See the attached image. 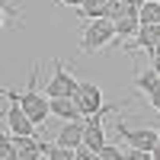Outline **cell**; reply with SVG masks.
Masks as SVG:
<instances>
[{
	"mask_svg": "<svg viewBox=\"0 0 160 160\" xmlns=\"http://www.w3.org/2000/svg\"><path fill=\"white\" fill-rule=\"evenodd\" d=\"M148 96H151V106H154V109L160 112V87H157L154 93H148Z\"/></svg>",
	"mask_w": 160,
	"mask_h": 160,
	"instance_id": "obj_20",
	"label": "cell"
},
{
	"mask_svg": "<svg viewBox=\"0 0 160 160\" xmlns=\"http://www.w3.org/2000/svg\"><path fill=\"white\" fill-rule=\"evenodd\" d=\"M3 96L13 102L10 109H7V115H3V125L13 131V135H32V131H35V122L29 118V112L22 109L19 96H16V93H10V90H3Z\"/></svg>",
	"mask_w": 160,
	"mask_h": 160,
	"instance_id": "obj_2",
	"label": "cell"
},
{
	"mask_svg": "<svg viewBox=\"0 0 160 160\" xmlns=\"http://www.w3.org/2000/svg\"><path fill=\"white\" fill-rule=\"evenodd\" d=\"M154 55H160V38H157V45H154Z\"/></svg>",
	"mask_w": 160,
	"mask_h": 160,
	"instance_id": "obj_25",
	"label": "cell"
},
{
	"mask_svg": "<svg viewBox=\"0 0 160 160\" xmlns=\"http://www.w3.org/2000/svg\"><path fill=\"white\" fill-rule=\"evenodd\" d=\"M115 35V22L109 16H96V19H87V29H83V38H80V48L83 51H96L102 48L109 38Z\"/></svg>",
	"mask_w": 160,
	"mask_h": 160,
	"instance_id": "obj_1",
	"label": "cell"
},
{
	"mask_svg": "<svg viewBox=\"0 0 160 160\" xmlns=\"http://www.w3.org/2000/svg\"><path fill=\"white\" fill-rule=\"evenodd\" d=\"M106 112V109H102ZM102 112H96V115H90V122H87V128H83V144H90L93 151H99L102 144H106V135H102Z\"/></svg>",
	"mask_w": 160,
	"mask_h": 160,
	"instance_id": "obj_10",
	"label": "cell"
},
{
	"mask_svg": "<svg viewBox=\"0 0 160 160\" xmlns=\"http://www.w3.org/2000/svg\"><path fill=\"white\" fill-rule=\"evenodd\" d=\"M138 19H141V26H157L160 22V3L157 0H144L138 10Z\"/></svg>",
	"mask_w": 160,
	"mask_h": 160,
	"instance_id": "obj_15",
	"label": "cell"
},
{
	"mask_svg": "<svg viewBox=\"0 0 160 160\" xmlns=\"http://www.w3.org/2000/svg\"><path fill=\"white\" fill-rule=\"evenodd\" d=\"M42 157H48V160H71L74 157V148H64V144H42Z\"/></svg>",
	"mask_w": 160,
	"mask_h": 160,
	"instance_id": "obj_16",
	"label": "cell"
},
{
	"mask_svg": "<svg viewBox=\"0 0 160 160\" xmlns=\"http://www.w3.org/2000/svg\"><path fill=\"white\" fill-rule=\"evenodd\" d=\"M115 125H118V131L125 135V141L131 144V148H141V151H151V154H154V144H157V135H160V131H151V128L131 131V128H125L122 122H115Z\"/></svg>",
	"mask_w": 160,
	"mask_h": 160,
	"instance_id": "obj_6",
	"label": "cell"
},
{
	"mask_svg": "<svg viewBox=\"0 0 160 160\" xmlns=\"http://www.w3.org/2000/svg\"><path fill=\"white\" fill-rule=\"evenodd\" d=\"M96 157H99V160H122L125 151H122V148H112V144H102V148L96 151Z\"/></svg>",
	"mask_w": 160,
	"mask_h": 160,
	"instance_id": "obj_18",
	"label": "cell"
},
{
	"mask_svg": "<svg viewBox=\"0 0 160 160\" xmlns=\"http://www.w3.org/2000/svg\"><path fill=\"white\" fill-rule=\"evenodd\" d=\"M138 29H141L138 13H125L122 19H115V35H122V38H128V35H138Z\"/></svg>",
	"mask_w": 160,
	"mask_h": 160,
	"instance_id": "obj_12",
	"label": "cell"
},
{
	"mask_svg": "<svg viewBox=\"0 0 160 160\" xmlns=\"http://www.w3.org/2000/svg\"><path fill=\"white\" fill-rule=\"evenodd\" d=\"M154 160H160V135H157V144H154Z\"/></svg>",
	"mask_w": 160,
	"mask_h": 160,
	"instance_id": "obj_23",
	"label": "cell"
},
{
	"mask_svg": "<svg viewBox=\"0 0 160 160\" xmlns=\"http://www.w3.org/2000/svg\"><path fill=\"white\" fill-rule=\"evenodd\" d=\"M135 87L144 90V93H154V90L160 87V77H157V71H154V64H151V68H141V71L135 74Z\"/></svg>",
	"mask_w": 160,
	"mask_h": 160,
	"instance_id": "obj_11",
	"label": "cell"
},
{
	"mask_svg": "<svg viewBox=\"0 0 160 160\" xmlns=\"http://www.w3.org/2000/svg\"><path fill=\"white\" fill-rule=\"evenodd\" d=\"M125 13H138V7H131L128 0H109V7H106V16H109L112 22H115V19H122Z\"/></svg>",
	"mask_w": 160,
	"mask_h": 160,
	"instance_id": "obj_17",
	"label": "cell"
},
{
	"mask_svg": "<svg viewBox=\"0 0 160 160\" xmlns=\"http://www.w3.org/2000/svg\"><path fill=\"white\" fill-rule=\"evenodd\" d=\"M13 148H16V160H38L42 157V141L32 135H13Z\"/></svg>",
	"mask_w": 160,
	"mask_h": 160,
	"instance_id": "obj_7",
	"label": "cell"
},
{
	"mask_svg": "<svg viewBox=\"0 0 160 160\" xmlns=\"http://www.w3.org/2000/svg\"><path fill=\"white\" fill-rule=\"evenodd\" d=\"M58 3H64V7H80L83 0H58Z\"/></svg>",
	"mask_w": 160,
	"mask_h": 160,
	"instance_id": "obj_22",
	"label": "cell"
},
{
	"mask_svg": "<svg viewBox=\"0 0 160 160\" xmlns=\"http://www.w3.org/2000/svg\"><path fill=\"white\" fill-rule=\"evenodd\" d=\"M128 3H131V7H138V10H141V3H144V0H128Z\"/></svg>",
	"mask_w": 160,
	"mask_h": 160,
	"instance_id": "obj_24",
	"label": "cell"
},
{
	"mask_svg": "<svg viewBox=\"0 0 160 160\" xmlns=\"http://www.w3.org/2000/svg\"><path fill=\"white\" fill-rule=\"evenodd\" d=\"M51 115L64 118V122H71V118H83L74 96H51Z\"/></svg>",
	"mask_w": 160,
	"mask_h": 160,
	"instance_id": "obj_9",
	"label": "cell"
},
{
	"mask_svg": "<svg viewBox=\"0 0 160 160\" xmlns=\"http://www.w3.org/2000/svg\"><path fill=\"white\" fill-rule=\"evenodd\" d=\"M74 99H77L80 115H83V118L102 112V93H99V87H96V83H80V87H77V93H74Z\"/></svg>",
	"mask_w": 160,
	"mask_h": 160,
	"instance_id": "obj_4",
	"label": "cell"
},
{
	"mask_svg": "<svg viewBox=\"0 0 160 160\" xmlns=\"http://www.w3.org/2000/svg\"><path fill=\"white\" fill-rule=\"evenodd\" d=\"M157 3H160V0H157Z\"/></svg>",
	"mask_w": 160,
	"mask_h": 160,
	"instance_id": "obj_26",
	"label": "cell"
},
{
	"mask_svg": "<svg viewBox=\"0 0 160 160\" xmlns=\"http://www.w3.org/2000/svg\"><path fill=\"white\" fill-rule=\"evenodd\" d=\"M151 64H154V71H157V77H160V55H151Z\"/></svg>",
	"mask_w": 160,
	"mask_h": 160,
	"instance_id": "obj_21",
	"label": "cell"
},
{
	"mask_svg": "<svg viewBox=\"0 0 160 160\" xmlns=\"http://www.w3.org/2000/svg\"><path fill=\"white\" fill-rule=\"evenodd\" d=\"M74 157H77V160H93L96 151H93L90 144H80V148H74Z\"/></svg>",
	"mask_w": 160,
	"mask_h": 160,
	"instance_id": "obj_19",
	"label": "cell"
},
{
	"mask_svg": "<svg viewBox=\"0 0 160 160\" xmlns=\"http://www.w3.org/2000/svg\"><path fill=\"white\" fill-rule=\"evenodd\" d=\"M83 128H87V122H80V118L64 122V128L58 131V144H64V148H80V144H83Z\"/></svg>",
	"mask_w": 160,
	"mask_h": 160,
	"instance_id": "obj_8",
	"label": "cell"
},
{
	"mask_svg": "<svg viewBox=\"0 0 160 160\" xmlns=\"http://www.w3.org/2000/svg\"><path fill=\"white\" fill-rule=\"evenodd\" d=\"M77 80L68 74V68H64V64L61 61H55V77H51L48 80V87H45V93H48V96H74V93H77Z\"/></svg>",
	"mask_w": 160,
	"mask_h": 160,
	"instance_id": "obj_5",
	"label": "cell"
},
{
	"mask_svg": "<svg viewBox=\"0 0 160 160\" xmlns=\"http://www.w3.org/2000/svg\"><path fill=\"white\" fill-rule=\"evenodd\" d=\"M106 7H109V0H83L77 10H80V19H96L106 16Z\"/></svg>",
	"mask_w": 160,
	"mask_h": 160,
	"instance_id": "obj_14",
	"label": "cell"
},
{
	"mask_svg": "<svg viewBox=\"0 0 160 160\" xmlns=\"http://www.w3.org/2000/svg\"><path fill=\"white\" fill-rule=\"evenodd\" d=\"M135 38H138V45H141L144 51H151V55H154V45H157V38H160V22H157V26H141Z\"/></svg>",
	"mask_w": 160,
	"mask_h": 160,
	"instance_id": "obj_13",
	"label": "cell"
},
{
	"mask_svg": "<svg viewBox=\"0 0 160 160\" xmlns=\"http://www.w3.org/2000/svg\"><path fill=\"white\" fill-rule=\"evenodd\" d=\"M19 102H22V109L29 112V118H32L35 125H45V118L51 115V96H48V93H42V96H38V93L29 87V90L19 96Z\"/></svg>",
	"mask_w": 160,
	"mask_h": 160,
	"instance_id": "obj_3",
	"label": "cell"
}]
</instances>
